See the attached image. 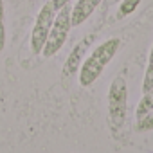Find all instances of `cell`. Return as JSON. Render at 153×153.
<instances>
[{
  "mask_svg": "<svg viewBox=\"0 0 153 153\" xmlns=\"http://www.w3.org/2000/svg\"><path fill=\"white\" fill-rule=\"evenodd\" d=\"M54 18H56V9L52 7V2L49 0L40 9V13L36 16V22H34V27H33V33H31V49H33L34 54H42Z\"/></svg>",
  "mask_w": 153,
  "mask_h": 153,
  "instance_id": "obj_4",
  "label": "cell"
},
{
  "mask_svg": "<svg viewBox=\"0 0 153 153\" xmlns=\"http://www.w3.org/2000/svg\"><path fill=\"white\" fill-rule=\"evenodd\" d=\"M149 110H153V88H151L149 92H146V94L142 96V99L139 101V105H137V108H135V119H137V121L142 119Z\"/></svg>",
  "mask_w": 153,
  "mask_h": 153,
  "instance_id": "obj_7",
  "label": "cell"
},
{
  "mask_svg": "<svg viewBox=\"0 0 153 153\" xmlns=\"http://www.w3.org/2000/svg\"><path fill=\"white\" fill-rule=\"evenodd\" d=\"M92 42H94V36H87L72 49V52L68 54V58L63 65V76L65 78H70L76 72H79V68H81V65L87 58V51H88Z\"/></svg>",
  "mask_w": 153,
  "mask_h": 153,
  "instance_id": "obj_5",
  "label": "cell"
},
{
  "mask_svg": "<svg viewBox=\"0 0 153 153\" xmlns=\"http://www.w3.org/2000/svg\"><path fill=\"white\" fill-rule=\"evenodd\" d=\"M103 2V0H78V4L72 7V13H70V22H72V27H78L81 24H85L92 13L97 9V6Z\"/></svg>",
  "mask_w": 153,
  "mask_h": 153,
  "instance_id": "obj_6",
  "label": "cell"
},
{
  "mask_svg": "<svg viewBox=\"0 0 153 153\" xmlns=\"http://www.w3.org/2000/svg\"><path fill=\"white\" fill-rule=\"evenodd\" d=\"M6 47V11H4V0H0V52Z\"/></svg>",
  "mask_w": 153,
  "mask_h": 153,
  "instance_id": "obj_10",
  "label": "cell"
},
{
  "mask_svg": "<svg viewBox=\"0 0 153 153\" xmlns=\"http://www.w3.org/2000/svg\"><path fill=\"white\" fill-rule=\"evenodd\" d=\"M139 4H140V0H121V6H119V11H117V18H124L126 15L133 13Z\"/></svg>",
  "mask_w": 153,
  "mask_h": 153,
  "instance_id": "obj_9",
  "label": "cell"
},
{
  "mask_svg": "<svg viewBox=\"0 0 153 153\" xmlns=\"http://www.w3.org/2000/svg\"><path fill=\"white\" fill-rule=\"evenodd\" d=\"M114 2H121V0H114Z\"/></svg>",
  "mask_w": 153,
  "mask_h": 153,
  "instance_id": "obj_13",
  "label": "cell"
},
{
  "mask_svg": "<svg viewBox=\"0 0 153 153\" xmlns=\"http://www.w3.org/2000/svg\"><path fill=\"white\" fill-rule=\"evenodd\" d=\"M70 13H72V7L70 4L61 7L58 13H56V18L52 22V27H51V33L47 36V42L43 45V51H42V56L43 58H52L67 42L68 38V33L72 29V22H70Z\"/></svg>",
  "mask_w": 153,
  "mask_h": 153,
  "instance_id": "obj_3",
  "label": "cell"
},
{
  "mask_svg": "<svg viewBox=\"0 0 153 153\" xmlns=\"http://www.w3.org/2000/svg\"><path fill=\"white\" fill-rule=\"evenodd\" d=\"M153 88V45L149 51V58H148V67L144 72V79H142V92H149Z\"/></svg>",
  "mask_w": 153,
  "mask_h": 153,
  "instance_id": "obj_8",
  "label": "cell"
},
{
  "mask_svg": "<svg viewBox=\"0 0 153 153\" xmlns=\"http://www.w3.org/2000/svg\"><path fill=\"white\" fill-rule=\"evenodd\" d=\"M153 130V110H149L142 119L137 121V131H151Z\"/></svg>",
  "mask_w": 153,
  "mask_h": 153,
  "instance_id": "obj_11",
  "label": "cell"
},
{
  "mask_svg": "<svg viewBox=\"0 0 153 153\" xmlns=\"http://www.w3.org/2000/svg\"><path fill=\"white\" fill-rule=\"evenodd\" d=\"M119 47H121L119 38H108L85 58L79 68V85L81 87H90L92 83L97 81V78L105 72L108 63L115 58Z\"/></svg>",
  "mask_w": 153,
  "mask_h": 153,
  "instance_id": "obj_1",
  "label": "cell"
},
{
  "mask_svg": "<svg viewBox=\"0 0 153 153\" xmlns=\"http://www.w3.org/2000/svg\"><path fill=\"white\" fill-rule=\"evenodd\" d=\"M52 2V7L56 9V13L61 9V7H65V6H68L70 4V0H51Z\"/></svg>",
  "mask_w": 153,
  "mask_h": 153,
  "instance_id": "obj_12",
  "label": "cell"
},
{
  "mask_svg": "<svg viewBox=\"0 0 153 153\" xmlns=\"http://www.w3.org/2000/svg\"><path fill=\"white\" fill-rule=\"evenodd\" d=\"M126 114H128V85L123 76H117L110 83L108 90V123L114 131H117L124 124Z\"/></svg>",
  "mask_w": 153,
  "mask_h": 153,
  "instance_id": "obj_2",
  "label": "cell"
}]
</instances>
